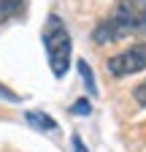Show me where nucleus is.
I'll return each instance as SVG.
<instances>
[{
    "instance_id": "nucleus-1",
    "label": "nucleus",
    "mask_w": 146,
    "mask_h": 152,
    "mask_svg": "<svg viewBox=\"0 0 146 152\" xmlns=\"http://www.w3.org/2000/svg\"><path fill=\"white\" fill-rule=\"evenodd\" d=\"M130 33H146V0H119L111 16L95 27L92 38L98 44H108Z\"/></svg>"
},
{
    "instance_id": "nucleus-2",
    "label": "nucleus",
    "mask_w": 146,
    "mask_h": 152,
    "mask_svg": "<svg viewBox=\"0 0 146 152\" xmlns=\"http://www.w3.org/2000/svg\"><path fill=\"white\" fill-rule=\"evenodd\" d=\"M43 44H46L51 73L57 76V79H62L68 73V68H70V35H68L62 19L57 14H51L46 27H43Z\"/></svg>"
},
{
    "instance_id": "nucleus-3",
    "label": "nucleus",
    "mask_w": 146,
    "mask_h": 152,
    "mask_svg": "<svg viewBox=\"0 0 146 152\" xmlns=\"http://www.w3.org/2000/svg\"><path fill=\"white\" fill-rule=\"evenodd\" d=\"M143 68H146V41L124 49L108 60V71L114 76H130V73H138Z\"/></svg>"
},
{
    "instance_id": "nucleus-4",
    "label": "nucleus",
    "mask_w": 146,
    "mask_h": 152,
    "mask_svg": "<svg viewBox=\"0 0 146 152\" xmlns=\"http://www.w3.org/2000/svg\"><path fill=\"white\" fill-rule=\"evenodd\" d=\"M25 120H27L33 128L46 130V133H54V130H57V122H54L49 114H43V111H27V114H25Z\"/></svg>"
},
{
    "instance_id": "nucleus-5",
    "label": "nucleus",
    "mask_w": 146,
    "mask_h": 152,
    "mask_svg": "<svg viewBox=\"0 0 146 152\" xmlns=\"http://www.w3.org/2000/svg\"><path fill=\"white\" fill-rule=\"evenodd\" d=\"M79 73H81V79H84V87L92 92V95H98V84H95V76H92V71H89V65L84 63V60H79Z\"/></svg>"
},
{
    "instance_id": "nucleus-6",
    "label": "nucleus",
    "mask_w": 146,
    "mask_h": 152,
    "mask_svg": "<svg viewBox=\"0 0 146 152\" xmlns=\"http://www.w3.org/2000/svg\"><path fill=\"white\" fill-rule=\"evenodd\" d=\"M70 111H73V114H81V117H84V114L92 111V106H89V101H84V98H81V101H76V103L70 106Z\"/></svg>"
},
{
    "instance_id": "nucleus-7",
    "label": "nucleus",
    "mask_w": 146,
    "mask_h": 152,
    "mask_svg": "<svg viewBox=\"0 0 146 152\" xmlns=\"http://www.w3.org/2000/svg\"><path fill=\"white\" fill-rule=\"evenodd\" d=\"M0 98H3V101H11V103H19V101H22L14 90H8V87H3V84H0Z\"/></svg>"
},
{
    "instance_id": "nucleus-8",
    "label": "nucleus",
    "mask_w": 146,
    "mask_h": 152,
    "mask_svg": "<svg viewBox=\"0 0 146 152\" xmlns=\"http://www.w3.org/2000/svg\"><path fill=\"white\" fill-rule=\"evenodd\" d=\"M133 98H135L138 103H143V106H146V82H141V84L133 90Z\"/></svg>"
},
{
    "instance_id": "nucleus-9",
    "label": "nucleus",
    "mask_w": 146,
    "mask_h": 152,
    "mask_svg": "<svg viewBox=\"0 0 146 152\" xmlns=\"http://www.w3.org/2000/svg\"><path fill=\"white\" fill-rule=\"evenodd\" d=\"M73 149H76V152H87V147H84V141L79 136H73Z\"/></svg>"
}]
</instances>
